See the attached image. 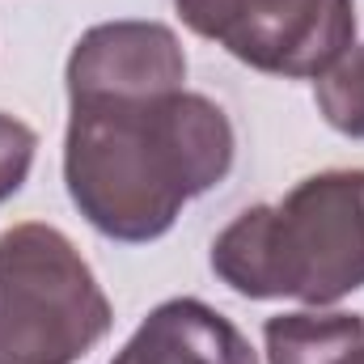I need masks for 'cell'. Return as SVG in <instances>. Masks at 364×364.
I'll list each match as a JSON object with an SVG mask.
<instances>
[{"label": "cell", "mask_w": 364, "mask_h": 364, "mask_svg": "<svg viewBox=\"0 0 364 364\" xmlns=\"http://www.w3.org/2000/svg\"><path fill=\"white\" fill-rule=\"evenodd\" d=\"M237 136L229 114L191 90L68 102L64 186L110 242L144 246L182 208L229 178Z\"/></svg>", "instance_id": "obj_1"}, {"label": "cell", "mask_w": 364, "mask_h": 364, "mask_svg": "<svg viewBox=\"0 0 364 364\" xmlns=\"http://www.w3.org/2000/svg\"><path fill=\"white\" fill-rule=\"evenodd\" d=\"M212 272L246 301L326 309L352 296L364 288V170H322L237 212L212 242Z\"/></svg>", "instance_id": "obj_2"}, {"label": "cell", "mask_w": 364, "mask_h": 364, "mask_svg": "<svg viewBox=\"0 0 364 364\" xmlns=\"http://www.w3.org/2000/svg\"><path fill=\"white\" fill-rule=\"evenodd\" d=\"M110 326V296L68 233L43 220L0 233V364H77Z\"/></svg>", "instance_id": "obj_3"}, {"label": "cell", "mask_w": 364, "mask_h": 364, "mask_svg": "<svg viewBox=\"0 0 364 364\" xmlns=\"http://www.w3.org/2000/svg\"><path fill=\"white\" fill-rule=\"evenodd\" d=\"M356 43V0H242L220 47L255 73L318 81Z\"/></svg>", "instance_id": "obj_4"}, {"label": "cell", "mask_w": 364, "mask_h": 364, "mask_svg": "<svg viewBox=\"0 0 364 364\" xmlns=\"http://www.w3.org/2000/svg\"><path fill=\"white\" fill-rule=\"evenodd\" d=\"M186 81V51L161 21H102L90 26L64 68L68 102L170 93Z\"/></svg>", "instance_id": "obj_5"}, {"label": "cell", "mask_w": 364, "mask_h": 364, "mask_svg": "<svg viewBox=\"0 0 364 364\" xmlns=\"http://www.w3.org/2000/svg\"><path fill=\"white\" fill-rule=\"evenodd\" d=\"M110 364H259V352L208 301L170 296L136 326Z\"/></svg>", "instance_id": "obj_6"}, {"label": "cell", "mask_w": 364, "mask_h": 364, "mask_svg": "<svg viewBox=\"0 0 364 364\" xmlns=\"http://www.w3.org/2000/svg\"><path fill=\"white\" fill-rule=\"evenodd\" d=\"M267 364H360L364 318L348 309H292L263 326Z\"/></svg>", "instance_id": "obj_7"}, {"label": "cell", "mask_w": 364, "mask_h": 364, "mask_svg": "<svg viewBox=\"0 0 364 364\" xmlns=\"http://www.w3.org/2000/svg\"><path fill=\"white\" fill-rule=\"evenodd\" d=\"M314 102L339 136L364 140V43H352L314 81Z\"/></svg>", "instance_id": "obj_8"}, {"label": "cell", "mask_w": 364, "mask_h": 364, "mask_svg": "<svg viewBox=\"0 0 364 364\" xmlns=\"http://www.w3.org/2000/svg\"><path fill=\"white\" fill-rule=\"evenodd\" d=\"M34 153H38L34 127L0 110V203H9L26 186L30 166H34Z\"/></svg>", "instance_id": "obj_9"}, {"label": "cell", "mask_w": 364, "mask_h": 364, "mask_svg": "<svg viewBox=\"0 0 364 364\" xmlns=\"http://www.w3.org/2000/svg\"><path fill=\"white\" fill-rule=\"evenodd\" d=\"M237 4H242V0H174L182 26H186L191 34H199V38H216V43H220L225 30L233 26Z\"/></svg>", "instance_id": "obj_10"}]
</instances>
